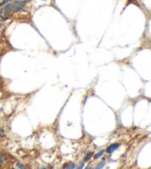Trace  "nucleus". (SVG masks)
I'll return each mask as SVG.
<instances>
[{"label": "nucleus", "instance_id": "nucleus-1", "mask_svg": "<svg viewBox=\"0 0 151 169\" xmlns=\"http://www.w3.org/2000/svg\"><path fill=\"white\" fill-rule=\"evenodd\" d=\"M119 147H120V142H113V143H110L109 146L105 149V152H106L108 155H110V154H113Z\"/></svg>", "mask_w": 151, "mask_h": 169}, {"label": "nucleus", "instance_id": "nucleus-2", "mask_svg": "<svg viewBox=\"0 0 151 169\" xmlns=\"http://www.w3.org/2000/svg\"><path fill=\"white\" fill-rule=\"evenodd\" d=\"M93 154H94V152H93V151H87V152L85 153V155L82 156V162H85V163H86V162H88V160H91V157L93 156Z\"/></svg>", "mask_w": 151, "mask_h": 169}, {"label": "nucleus", "instance_id": "nucleus-3", "mask_svg": "<svg viewBox=\"0 0 151 169\" xmlns=\"http://www.w3.org/2000/svg\"><path fill=\"white\" fill-rule=\"evenodd\" d=\"M105 153H106V152H105V149H100L99 152H96V153L93 154V160H94V161H98L100 157H102V156H104Z\"/></svg>", "mask_w": 151, "mask_h": 169}, {"label": "nucleus", "instance_id": "nucleus-4", "mask_svg": "<svg viewBox=\"0 0 151 169\" xmlns=\"http://www.w3.org/2000/svg\"><path fill=\"white\" fill-rule=\"evenodd\" d=\"M106 163H107V157H104V159H102V161H100L96 167H94V169H102L105 166H106Z\"/></svg>", "mask_w": 151, "mask_h": 169}, {"label": "nucleus", "instance_id": "nucleus-5", "mask_svg": "<svg viewBox=\"0 0 151 169\" xmlns=\"http://www.w3.org/2000/svg\"><path fill=\"white\" fill-rule=\"evenodd\" d=\"M14 168L15 169H27V166H26L25 163H22V162H16L15 166H14Z\"/></svg>", "mask_w": 151, "mask_h": 169}, {"label": "nucleus", "instance_id": "nucleus-6", "mask_svg": "<svg viewBox=\"0 0 151 169\" xmlns=\"http://www.w3.org/2000/svg\"><path fill=\"white\" fill-rule=\"evenodd\" d=\"M5 162H6V156L0 152V165H4Z\"/></svg>", "mask_w": 151, "mask_h": 169}, {"label": "nucleus", "instance_id": "nucleus-7", "mask_svg": "<svg viewBox=\"0 0 151 169\" xmlns=\"http://www.w3.org/2000/svg\"><path fill=\"white\" fill-rule=\"evenodd\" d=\"M11 1H13V0H2V1L0 2V8H1V7H4V6H6V5H7V4H9Z\"/></svg>", "mask_w": 151, "mask_h": 169}, {"label": "nucleus", "instance_id": "nucleus-8", "mask_svg": "<svg viewBox=\"0 0 151 169\" xmlns=\"http://www.w3.org/2000/svg\"><path fill=\"white\" fill-rule=\"evenodd\" d=\"M5 135H6V134H5V131H4V128H2L1 125H0V137H1V138H4Z\"/></svg>", "mask_w": 151, "mask_h": 169}, {"label": "nucleus", "instance_id": "nucleus-9", "mask_svg": "<svg viewBox=\"0 0 151 169\" xmlns=\"http://www.w3.org/2000/svg\"><path fill=\"white\" fill-rule=\"evenodd\" d=\"M91 168H92V165H91V163L85 165V167H84V169H91Z\"/></svg>", "mask_w": 151, "mask_h": 169}, {"label": "nucleus", "instance_id": "nucleus-10", "mask_svg": "<svg viewBox=\"0 0 151 169\" xmlns=\"http://www.w3.org/2000/svg\"><path fill=\"white\" fill-rule=\"evenodd\" d=\"M19 1H21V2H25V4H26V2H29V1H31V0H19Z\"/></svg>", "mask_w": 151, "mask_h": 169}, {"label": "nucleus", "instance_id": "nucleus-11", "mask_svg": "<svg viewBox=\"0 0 151 169\" xmlns=\"http://www.w3.org/2000/svg\"><path fill=\"white\" fill-rule=\"evenodd\" d=\"M39 169H48V168H47L45 166H42V167H40V168H39Z\"/></svg>", "mask_w": 151, "mask_h": 169}, {"label": "nucleus", "instance_id": "nucleus-12", "mask_svg": "<svg viewBox=\"0 0 151 169\" xmlns=\"http://www.w3.org/2000/svg\"><path fill=\"white\" fill-rule=\"evenodd\" d=\"M42 1H47V0H42Z\"/></svg>", "mask_w": 151, "mask_h": 169}, {"label": "nucleus", "instance_id": "nucleus-13", "mask_svg": "<svg viewBox=\"0 0 151 169\" xmlns=\"http://www.w3.org/2000/svg\"><path fill=\"white\" fill-rule=\"evenodd\" d=\"M0 43H1V40H0Z\"/></svg>", "mask_w": 151, "mask_h": 169}]
</instances>
